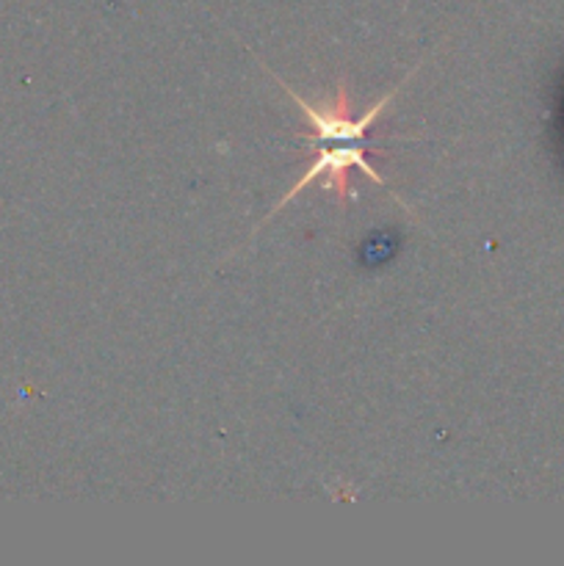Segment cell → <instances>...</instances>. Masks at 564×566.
<instances>
[{
	"label": "cell",
	"instance_id": "1",
	"mask_svg": "<svg viewBox=\"0 0 564 566\" xmlns=\"http://www.w3.org/2000/svg\"><path fill=\"white\" fill-rule=\"evenodd\" d=\"M315 149H318V155H315V160L310 164V169L304 171V175L296 180V186H293L291 191L280 199V205L271 210L269 219L271 216L280 213L282 205L291 202L296 193L304 191V186H310V182H315V180H321V188L335 193L341 202L357 199V191H354L352 182H348V171L352 169H359L363 175H368L370 180H376L379 186H385V180L379 177V171H376L374 166L365 160V153H368V144L365 142H324V144H315Z\"/></svg>",
	"mask_w": 564,
	"mask_h": 566
}]
</instances>
